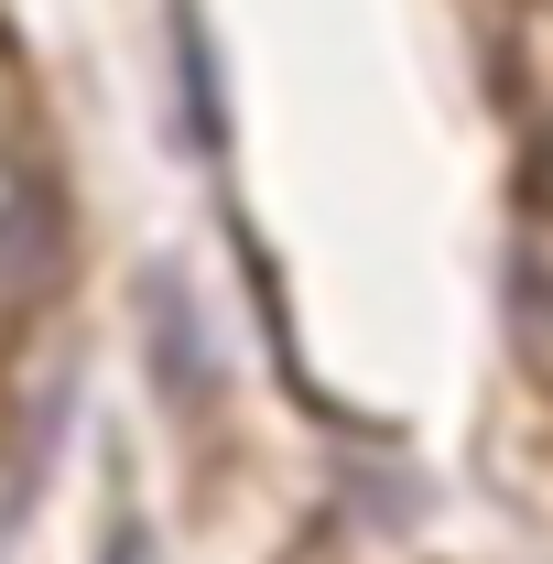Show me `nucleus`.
Wrapping results in <instances>:
<instances>
[{"label":"nucleus","mask_w":553,"mask_h":564,"mask_svg":"<svg viewBox=\"0 0 553 564\" xmlns=\"http://www.w3.org/2000/svg\"><path fill=\"white\" fill-rule=\"evenodd\" d=\"M521 185H532V207L553 217V141H532V163H521Z\"/></svg>","instance_id":"obj_3"},{"label":"nucleus","mask_w":553,"mask_h":564,"mask_svg":"<svg viewBox=\"0 0 553 564\" xmlns=\"http://www.w3.org/2000/svg\"><path fill=\"white\" fill-rule=\"evenodd\" d=\"M174 66H185V131L217 152V131H228V120H217V55H207V22H196V11L174 22Z\"/></svg>","instance_id":"obj_2"},{"label":"nucleus","mask_w":553,"mask_h":564,"mask_svg":"<svg viewBox=\"0 0 553 564\" xmlns=\"http://www.w3.org/2000/svg\"><path fill=\"white\" fill-rule=\"evenodd\" d=\"M152 348H163V391L174 402H207V337H185V293H152Z\"/></svg>","instance_id":"obj_1"}]
</instances>
